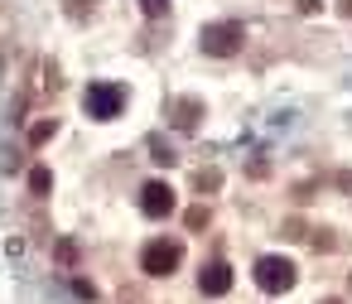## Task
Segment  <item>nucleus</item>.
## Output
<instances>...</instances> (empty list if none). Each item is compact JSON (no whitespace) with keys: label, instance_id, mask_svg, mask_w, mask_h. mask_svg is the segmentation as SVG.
<instances>
[{"label":"nucleus","instance_id":"nucleus-6","mask_svg":"<svg viewBox=\"0 0 352 304\" xmlns=\"http://www.w3.org/2000/svg\"><path fill=\"white\" fill-rule=\"evenodd\" d=\"M198 290H203V294H227V290H232V265L212 261V265L198 275Z\"/></svg>","mask_w":352,"mask_h":304},{"label":"nucleus","instance_id":"nucleus-10","mask_svg":"<svg viewBox=\"0 0 352 304\" xmlns=\"http://www.w3.org/2000/svg\"><path fill=\"white\" fill-rule=\"evenodd\" d=\"M150 150H155V160H160V164H174V160H179V155H174L164 140H150Z\"/></svg>","mask_w":352,"mask_h":304},{"label":"nucleus","instance_id":"nucleus-16","mask_svg":"<svg viewBox=\"0 0 352 304\" xmlns=\"http://www.w3.org/2000/svg\"><path fill=\"white\" fill-rule=\"evenodd\" d=\"M328 304H338V299H328Z\"/></svg>","mask_w":352,"mask_h":304},{"label":"nucleus","instance_id":"nucleus-7","mask_svg":"<svg viewBox=\"0 0 352 304\" xmlns=\"http://www.w3.org/2000/svg\"><path fill=\"white\" fill-rule=\"evenodd\" d=\"M198 116H203V102H198V97H184V102L174 107V126H179V131H193Z\"/></svg>","mask_w":352,"mask_h":304},{"label":"nucleus","instance_id":"nucleus-8","mask_svg":"<svg viewBox=\"0 0 352 304\" xmlns=\"http://www.w3.org/2000/svg\"><path fill=\"white\" fill-rule=\"evenodd\" d=\"M30 188H34V193H49V188H54V174H49L44 164H39V169H30Z\"/></svg>","mask_w":352,"mask_h":304},{"label":"nucleus","instance_id":"nucleus-1","mask_svg":"<svg viewBox=\"0 0 352 304\" xmlns=\"http://www.w3.org/2000/svg\"><path fill=\"white\" fill-rule=\"evenodd\" d=\"M241 39H246L241 20H217V25H203V34H198V44H203L208 58H232V54H241Z\"/></svg>","mask_w":352,"mask_h":304},{"label":"nucleus","instance_id":"nucleus-5","mask_svg":"<svg viewBox=\"0 0 352 304\" xmlns=\"http://www.w3.org/2000/svg\"><path fill=\"white\" fill-rule=\"evenodd\" d=\"M140 213H145V217H169V213H174V188H169L164 179H150V184L140 188Z\"/></svg>","mask_w":352,"mask_h":304},{"label":"nucleus","instance_id":"nucleus-15","mask_svg":"<svg viewBox=\"0 0 352 304\" xmlns=\"http://www.w3.org/2000/svg\"><path fill=\"white\" fill-rule=\"evenodd\" d=\"M338 10H342V15H347V20H352V0H342V6H338Z\"/></svg>","mask_w":352,"mask_h":304},{"label":"nucleus","instance_id":"nucleus-11","mask_svg":"<svg viewBox=\"0 0 352 304\" xmlns=\"http://www.w3.org/2000/svg\"><path fill=\"white\" fill-rule=\"evenodd\" d=\"M217 184H222V174H217V169H198V188H208V193H212Z\"/></svg>","mask_w":352,"mask_h":304},{"label":"nucleus","instance_id":"nucleus-4","mask_svg":"<svg viewBox=\"0 0 352 304\" xmlns=\"http://www.w3.org/2000/svg\"><path fill=\"white\" fill-rule=\"evenodd\" d=\"M179 256H184L179 241H150V246L140 251V270H145V275H174V270H179Z\"/></svg>","mask_w":352,"mask_h":304},{"label":"nucleus","instance_id":"nucleus-9","mask_svg":"<svg viewBox=\"0 0 352 304\" xmlns=\"http://www.w3.org/2000/svg\"><path fill=\"white\" fill-rule=\"evenodd\" d=\"M54 131H58V126H54V121H39V126H34V131H30V140H34V145H44V140H49V135H54Z\"/></svg>","mask_w":352,"mask_h":304},{"label":"nucleus","instance_id":"nucleus-12","mask_svg":"<svg viewBox=\"0 0 352 304\" xmlns=\"http://www.w3.org/2000/svg\"><path fill=\"white\" fill-rule=\"evenodd\" d=\"M140 10H145V15H150V20H160V15H164V10H169V0H140Z\"/></svg>","mask_w":352,"mask_h":304},{"label":"nucleus","instance_id":"nucleus-2","mask_svg":"<svg viewBox=\"0 0 352 304\" xmlns=\"http://www.w3.org/2000/svg\"><path fill=\"white\" fill-rule=\"evenodd\" d=\"M82 107H87L92 121H111V116H121V107H126V87H116V83H87Z\"/></svg>","mask_w":352,"mask_h":304},{"label":"nucleus","instance_id":"nucleus-13","mask_svg":"<svg viewBox=\"0 0 352 304\" xmlns=\"http://www.w3.org/2000/svg\"><path fill=\"white\" fill-rule=\"evenodd\" d=\"M184 222H188L193 232H198V227H208V208H188V217H184Z\"/></svg>","mask_w":352,"mask_h":304},{"label":"nucleus","instance_id":"nucleus-14","mask_svg":"<svg viewBox=\"0 0 352 304\" xmlns=\"http://www.w3.org/2000/svg\"><path fill=\"white\" fill-rule=\"evenodd\" d=\"M299 10H304V15H314V10H323V0H299Z\"/></svg>","mask_w":352,"mask_h":304},{"label":"nucleus","instance_id":"nucleus-3","mask_svg":"<svg viewBox=\"0 0 352 304\" xmlns=\"http://www.w3.org/2000/svg\"><path fill=\"white\" fill-rule=\"evenodd\" d=\"M256 285H261L265 294H285V290L294 285V265H289L285 256H261V261H256Z\"/></svg>","mask_w":352,"mask_h":304}]
</instances>
